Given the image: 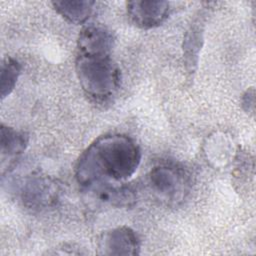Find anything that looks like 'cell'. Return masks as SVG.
Wrapping results in <instances>:
<instances>
[{
	"label": "cell",
	"mask_w": 256,
	"mask_h": 256,
	"mask_svg": "<svg viewBox=\"0 0 256 256\" xmlns=\"http://www.w3.org/2000/svg\"><path fill=\"white\" fill-rule=\"evenodd\" d=\"M141 162V150L129 136L104 135L96 139L80 156L75 177L79 185L93 190L109 181L131 178Z\"/></svg>",
	"instance_id": "obj_1"
},
{
	"label": "cell",
	"mask_w": 256,
	"mask_h": 256,
	"mask_svg": "<svg viewBox=\"0 0 256 256\" xmlns=\"http://www.w3.org/2000/svg\"><path fill=\"white\" fill-rule=\"evenodd\" d=\"M112 52H76L75 70L84 93L93 101H108L119 88L120 71Z\"/></svg>",
	"instance_id": "obj_2"
},
{
	"label": "cell",
	"mask_w": 256,
	"mask_h": 256,
	"mask_svg": "<svg viewBox=\"0 0 256 256\" xmlns=\"http://www.w3.org/2000/svg\"><path fill=\"white\" fill-rule=\"evenodd\" d=\"M152 190L165 200L176 202L182 200L187 190L188 178L184 170L173 164L154 166L148 174Z\"/></svg>",
	"instance_id": "obj_3"
},
{
	"label": "cell",
	"mask_w": 256,
	"mask_h": 256,
	"mask_svg": "<svg viewBox=\"0 0 256 256\" xmlns=\"http://www.w3.org/2000/svg\"><path fill=\"white\" fill-rule=\"evenodd\" d=\"M60 196L59 185L47 176L34 175L26 180L21 200L31 210H44L56 205Z\"/></svg>",
	"instance_id": "obj_4"
},
{
	"label": "cell",
	"mask_w": 256,
	"mask_h": 256,
	"mask_svg": "<svg viewBox=\"0 0 256 256\" xmlns=\"http://www.w3.org/2000/svg\"><path fill=\"white\" fill-rule=\"evenodd\" d=\"M140 248L138 234L128 226H119L106 231L98 241L100 255H138Z\"/></svg>",
	"instance_id": "obj_5"
},
{
	"label": "cell",
	"mask_w": 256,
	"mask_h": 256,
	"mask_svg": "<svg viewBox=\"0 0 256 256\" xmlns=\"http://www.w3.org/2000/svg\"><path fill=\"white\" fill-rule=\"evenodd\" d=\"M127 14L137 27L151 29L161 25L170 14V3L167 1L133 0L126 3Z\"/></svg>",
	"instance_id": "obj_6"
},
{
	"label": "cell",
	"mask_w": 256,
	"mask_h": 256,
	"mask_svg": "<svg viewBox=\"0 0 256 256\" xmlns=\"http://www.w3.org/2000/svg\"><path fill=\"white\" fill-rule=\"evenodd\" d=\"M114 37L103 25L90 24L79 33L76 52H112Z\"/></svg>",
	"instance_id": "obj_7"
},
{
	"label": "cell",
	"mask_w": 256,
	"mask_h": 256,
	"mask_svg": "<svg viewBox=\"0 0 256 256\" xmlns=\"http://www.w3.org/2000/svg\"><path fill=\"white\" fill-rule=\"evenodd\" d=\"M204 25L202 17H197L184 35L183 57L189 73H193L198 64L199 53L204 41Z\"/></svg>",
	"instance_id": "obj_8"
},
{
	"label": "cell",
	"mask_w": 256,
	"mask_h": 256,
	"mask_svg": "<svg viewBox=\"0 0 256 256\" xmlns=\"http://www.w3.org/2000/svg\"><path fill=\"white\" fill-rule=\"evenodd\" d=\"M29 136L20 130L1 124L0 126V152L2 163L5 160L12 162L21 155L28 146Z\"/></svg>",
	"instance_id": "obj_9"
},
{
	"label": "cell",
	"mask_w": 256,
	"mask_h": 256,
	"mask_svg": "<svg viewBox=\"0 0 256 256\" xmlns=\"http://www.w3.org/2000/svg\"><path fill=\"white\" fill-rule=\"evenodd\" d=\"M54 10L65 20L73 24H83L94 10V1L90 0H57L51 2Z\"/></svg>",
	"instance_id": "obj_10"
},
{
	"label": "cell",
	"mask_w": 256,
	"mask_h": 256,
	"mask_svg": "<svg viewBox=\"0 0 256 256\" xmlns=\"http://www.w3.org/2000/svg\"><path fill=\"white\" fill-rule=\"evenodd\" d=\"M98 198L114 206H129L135 200V195L131 189L125 186H112L110 184L101 185L95 189Z\"/></svg>",
	"instance_id": "obj_11"
},
{
	"label": "cell",
	"mask_w": 256,
	"mask_h": 256,
	"mask_svg": "<svg viewBox=\"0 0 256 256\" xmlns=\"http://www.w3.org/2000/svg\"><path fill=\"white\" fill-rule=\"evenodd\" d=\"M21 73V64L12 57L4 59L0 72V95L5 99L14 90Z\"/></svg>",
	"instance_id": "obj_12"
},
{
	"label": "cell",
	"mask_w": 256,
	"mask_h": 256,
	"mask_svg": "<svg viewBox=\"0 0 256 256\" xmlns=\"http://www.w3.org/2000/svg\"><path fill=\"white\" fill-rule=\"evenodd\" d=\"M241 106L246 113L251 114V115L254 114V110H255V90H254V88H249L243 93V95L241 97Z\"/></svg>",
	"instance_id": "obj_13"
}]
</instances>
